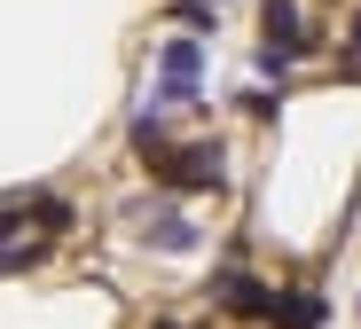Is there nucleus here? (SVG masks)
Instances as JSON below:
<instances>
[{
    "label": "nucleus",
    "instance_id": "f257e3e1",
    "mask_svg": "<svg viewBox=\"0 0 361 329\" xmlns=\"http://www.w3.org/2000/svg\"><path fill=\"white\" fill-rule=\"evenodd\" d=\"M165 188H220L228 180V157H220V142H165L157 157H142Z\"/></svg>",
    "mask_w": 361,
    "mask_h": 329
},
{
    "label": "nucleus",
    "instance_id": "f03ea898",
    "mask_svg": "<svg viewBox=\"0 0 361 329\" xmlns=\"http://www.w3.org/2000/svg\"><path fill=\"white\" fill-rule=\"evenodd\" d=\"M212 306L235 314V321H275V290L252 283L244 267H220V275H212Z\"/></svg>",
    "mask_w": 361,
    "mask_h": 329
},
{
    "label": "nucleus",
    "instance_id": "7ed1b4c3",
    "mask_svg": "<svg viewBox=\"0 0 361 329\" xmlns=\"http://www.w3.org/2000/svg\"><path fill=\"white\" fill-rule=\"evenodd\" d=\"M259 32H267V55H307L314 47V24L298 16V0H259Z\"/></svg>",
    "mask_w": 361,
    "mask_h": 329
},
{
    "label": "nucleus",
    "instance_id": "20e7f679",
    "mask_svg": "<svg viewBox=\"0 0 361 329\" xmlns=\"http://www.w3.org/2000/svg\"><path fill=\"white\" fill-rule=\"evenodd\" d=\"M275 329H322V298H314V290L275 298Z\"/></svg>",
    "mask_w": 361,
    "mask_h": 329
},
{
    "label": "nucleus",
    "instance_id": "39448f33",
    "mask_svg": "<svg viewBox=\"0 0 361 329\" xmlns=\"http://www.w3.org/2000/svg\"><path fill=\"white\" fill-rule=\"evenodd\" d=\"M149 243H157V251H197V220H180V212H165V204H157Z\"/></svg>",
    "mask_w": 361,
    "mask_h": 329
},
{
    "label": "nucleus",
    "instance_id": "423d86ee",
    "mask_svg": "<svg viewBox=\"0 0 361 329\" xmlns=\"http://www.w3.org/2000/svg\"><path fill=\"white\" fill-rule=\"evenodd\" d=\"M173 24H189V32H212V0H180Z\"/></svg>",
    "mask_w": 361,
    "mask_h": 329
},
{
    "label": "nucleus",
    "instance_id": "0eeeda50",
    "mask_svg": "<svg viewBox=\"0 0 361 329\" xmlns=\"http://www.w3.org/2000/svg\"><path fill=\"white\" fill-rule=\"evenodd\" d=\"M353 55H361V16H353Z\"/></svg>",
    "mask_w": 361,
    "mask_h": 329
},
{
    "label": "nucleus",
    "instance_id": "6e6552de",
    "mask_svg": "<svg viewBox=\"0 0 361 329\" xmlns=\"http://www.w3.org/2000/svg\"><path fill=\"white\" fill-rule=\"evenodd\" d=\"M157 329H180V321H157Z\"/></svg>",
    "mask_w": 361,
    "mask_h": 329
}]
</instances>
